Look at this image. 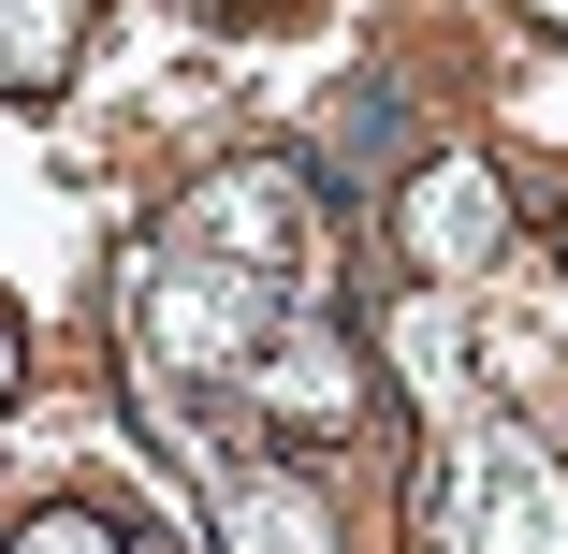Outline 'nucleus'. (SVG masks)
<instances>
[{"label": "nucleus", "instance_id": "nucleus-1", "mask_svg": "<svg viewBox=\"0 0 568 554\" xmlns=\"http://www.w3.org/2000/svg\"><path fill=\"white\" fill-rule=\"evenodd\" d=\"M73 59V0H0V88H44Z\"/></svg>", "mask_w": 568, "mask_h": 554}, {"label": "nucleus", "instance_id": "nucleus-2", "mask_svg": "<svg viewBox=\"0 0 568 554\" xmlns=\"http://www.w3.org/2000/svg\"><path fill=\"white\" fill-rule=\"evenodd\" d=\"M0 394H16V336H0Z\"/></svg>", "mask_w": 568, "mask_h": 554}]
</instances>
